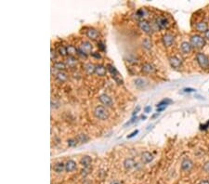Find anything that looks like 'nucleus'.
Instances as JSON below:
<instances>
[{"instance_id":"3c124183","label":"nucleus","mask_w":209,"mask_h":184,"mask_svg":"<svg viewBox=\"0 0 209 184\" xmlns=\"http://www.w3.org/2000/svg\"><path fill=\"white\" fill-rule=\"evenodd\" d=\"M195 98H197V99H205V98L204 97H201V96H195Z\"/></svg>"},{"instance_id":"bb28decb","label":"nucleus","mask_w":209,"mask_h":184,"mask_svg":"<svg viewBox=\"0 0 209 184\" xmlns=\"http://www.w3.org/2000/svg\"><path fill=\"white\" fill-rule=\"evenodd\" d=\"M66 65L69 67H74L77 64V59H75V57H69L66 60Z\"/></svg>"},{"instance_id":"f8f14e48","label":"nucleus","mask_w":209,"mask_h":184,"mask_svg":"<svg viewBox=\"0 0 209 184\" xmlns=\"http://www.w3.org/2000/svg\"><path fill=\"white\" fill-rule=\"evenodd\" d=\"M123 165L126 170H131L136 166V162L133 158H126L124 160Z\"/></svg>"},{"instance_id":"8fccbe9b","label":"nucleus","mask_w":209,"mask_h":184,"mask_svg":"<svg viewBox=\"0 0 209 184\" xmlns=\"http://www.w3.org/2000/svg\"><path fill=\"white\" fill-rule=\"evenodd\" d=\"M111 184H121L120 182H118V181H116V180H114V181H112L111 182Z\"/></svg>"},{"instance_id":"f03ea898","label":"nucleus","mask_w":209,"mask_h":184,"mask_svg":"<svg viewBox=\"0 0 209 184\" xmlns=\"http://www.w3.org/2000/svg\"><path fill=\"white\" fill-rule=\"evenodd\" d=\"M94 116L99 120H106L109 117V112L102 105H99L94 109Z\"/></svg>"},{"instance_id":"0eeeda50","label":"nucleus","mask_w":209,"mask_h":184,"mask_svg":"<svg viewBox=\"0 0 209 184\" xmlns=\"http://www.w3.org/2000/svg\"><path fill=\"white\" fill-rule=\"evenodd\" d=\"M162 41H163L164 46H166V48H168V47H171V46L173 45V43L175 41V37L171 34H166L164 36H163Z\"/></svg>"},{"instance_id":"20e7f679","label":"nucleus","mask_w":209,"mask_h":184,"mask_svg":"<svg viewBox=\"0 0 209 184\" xmlns=\"http://www.w3.org/2000/svg\"><path fill=\"white\" fill-rule=\"evenodd\" d=\"M107 67H108L107 70L111 73V74H112V76H113V78L115 80V82L117 83V84H119V85H122V84H123V79H122V77H121L120 74L118 73V71L116 70V68H115L113 65H112V64H108Z\"/></svg>"},{"instance_id":"e433bc0d","label":"nucleus","mask_w":209,"mask_h":184,"mask_svg":"<svg viewBox=\"0 0 209 184\" xmlns=\"http://www.w3.org/2000/svg\"><path fill=\"white\" fill-rule=\"evenodd\" d=\"M209 127V120L205 123V125H201V127H200V128L202 129V130H205V129H207V127Z\"/></svg>"},{"instance_id":"f704fd0d","label":"nucleus","mask_w":209,"mask_h":184,"mask_svg":"<svg viewBox=\"0 0 209 184\" xmlns=\"http://www.w3.org/2000/svg\"><path fill=\"white\" fill-rule=\"evenodd\" d=\"M50 58H51V60L53 61L54 60L56 59V50L55 49H51V50H50Z\"/></svg>"},{"instance_id":"c85d7f7f","label":"nucleus","mask_w":209,"mask_h":184,"mask_svg":"<svg viewBox=\"0 0 209 184\" xmlns=\"http://www.w3.org/2000/svg\"><path fill=\"white\" fill-rule=\"evenodd\" d=\"M57 51L61 57H65V56L68 55L67 54V49H66V47H64V46H60V47L57 49Z\"/></svg>"},{"instance_id":"423d86ee","label":"nucleus","mask_w":209,"mask_h":184,"mask_svg":"<svg viewBox=\"0 0 209 184\" xmlns=\"http://www.w3.org/2000/svg\"><path fill=\"white\" fill-rule=\"evenodd\" d=\"M155 24H156L158 30H162V29L168 28L169 22H168V20L166 17H159L155 21Z\"/></svg>"},{"instance_id":"f257e3e1","label":"nucleus","mask_w":209,"mask_h":184,"mask_svg":"<svg viewBox=\"0 0 209 184\" xmlns=\"http://www.w3.org/2000/svg\"><path fill=\"white\" fill-rule=\"evenodd\" d=\"M190 44L191 45V47L194 49H202L205 45V39L203 36H201L199 35H193L191 37Z\"/></svg>"},{"instance_id":"37998d69","label":"nucleus","mask_w":209,"mask_h":184,"mask_svg":"<svg viewBox=\"0 0 209 184\" xmlns=\"http://www.w3.org/2000/svg\"><path fill=\"white\" fill-rule=\"evenodd\" d=\"M91 55L93 56V57H95V58H97V59H100L102 58V56H100L99 53H97V52H93V53H91Z\"/></svg>"},{"instance_id":"4c0bfd02","label":"nucleus","mask_w":209,"mask_h":184,"mask_svg":"<svg viewBox=\"0 0 209 184\" xmlns=\"http://www.w3.org/2000/svg\"><path fill=\"white\" fill-rule=\"evenodd\" d=\"M203 169L205 171V172H207V173H209V162H206L205 165H204V167H203Z\"/></svg>"},{"instance_id":"a211bd4d","label":"nucleus","mask_w":209,"mask_h":184,"mask_svg":"<svg viewBox=\"0 0 209 184\" xmlns=\"http://www.w3.org/2000/svg\"><path fill=\"white\" fill-rule=\"evenodd\" d=\"M141 71L145 74H152L155 72V67L151 63H144L142 65Z\"/></svg>"},{"instance_id":"7c9ffc66","label":"nucleus","mask_w":209,"mask_h":184,"mask_svg":"<svg viewBox=\"0 0 209 184\" xmlns=\"http://www.w3.org/2000/svg\"><path fill=\"white\" fill-rule=\"evenodd\" d=\"M173 102L172 99H162V101L157 104V106H167L169 104H171Z\"/></svg>"},{"instance_id":"c9c22d12","label":"nucleus","mask_w":209,"mask_h":184,"mask_svg":"<svg viewBox=\"0 0 209 184\" xmlns=\"http://www.w3.org/2000/svg\"><path fill=\"white\" fill-rule=\"evenodd\" d=\"M98 48H99L100 50H102V51H104V50H105V46H104V44H103L102 42H99Z\"/></svg>"},{"instance_id":"9d476101","label":"nucleus","mask_w":209,"mask_h":184,"mask_svg":"<svg viewBox=\"0 0 209 184\" xmlns=\"http://www.w3.org/2000/svg\"><path fill=\"white\" fill-rule=\"evenodd\" d=\"M169 63L171 65V67L175 68V69H180L181 67L182 61L180 58H177V56H172L169 58Z\"/></svg>"},{"instance_id":"a878e982","label":"nucleus","mask_w":209,"mask_h":184,"mask_svg":"<svg viewBox=\"0 0 209 184\" xmlns=\"http://www.w3.org/2000/svg\"><path fill=\"white\" fill-rule=\"evenodd\" d=\"M56 78H57V80H59L60 82L63 83V82L67 81L68 75H67V74H65L64 72H58L57 74H56Z\"/></svg>"},{"instance_id":"49530a36","label":"nucleus","mask_w":209,"mask_h":184,"mask_svg":"<svg viewBox=\"0 0 209 184\" xmlns=\"http://www.w3.org/2000/svg\"><path fill=\"white\" fill-rule=\"evenodd\" d=\"M205 37L206 38L207 40H209V29L206 31V32L205 33Z\"/></svg>"},{"instance_id":"ea45409f","label":"nucleus","mask_w":209,"mask_h":184,"mask_svg":"<svg viewBox=\"0 0 209 184\" xmlns=\"http://www.w3.org/2000/svg\"><path fill=\"white\" fill-rule=\"evenodd\" d=\"M138 133V130H135V131H133V132L131 133L130 135H128V136H127V139H131V138L135 137Z\"/></svg>"},{"instance_id":"c756f323","label":"nucleus","mask_w":209,"mask_h":184,"mask_svg":"<svg viewBox=\"0 0 209 184\" xmlns=\"http://www.w3.org/2000/svg\"><path fill=\"white\" fill-rule=\"evenodd\" d=\"M142 46L146 49H152V41L149 39V38H144L142 41Z\"/></svg>"},{"instance_id":"603ef678","label":"nucleus","mask_w":209,"mask_h":184,"mask_svg":"<svg viewBox=\"0 0 209 184\" xmlns=\"http://www.w3.org/2000/svg\"><path fill=\"white\" fill-rule=\"evenodd\" d=\"M146 116H141V119H146Z\"/></svg>"},{"instance_id":"79ce46f5","label":"nucleus","mask_w":209,"mask_h":184,"mask_svg":"<svg viewBox=\"0 0 209 184\" xmlns=\"http://www.w3.org/2000/svg\"><path fill=\"white\" fill-rule=\"evenodd\" d=\"M183 91L184 92H194L195 89L194 88H186L183 89Z\"/></svg>"},{"instance_id":"6e6552de","label":"nucleus","mask_w":209,"mask_h":184,"mask_svg":"<svg viewBox=\"0 0 209 184\" xmlns=\"http://www.w3.org/2000/svg\"><path fill=\"white\" fill-rule=\"evenodd\" d=\"M92 45H91V43L90 42H88V41H84V42H82L81 43V45L79 46V49L81 50V51H83L84 53H86V54H91V51H92Z\"/></svg>"},{"instance_id":"aec40b11","label":"nucleus","mask_w":209,"mask_h":184,"mask_svg":"<svg viewBox=\"0 0 209 184\" xmlns=\"http://www.w3.org/2000/svg\"><path fill=\"white\" fill-rule=\"evenodd\" d=\"M191 49H192V47H191V45L189 42L184 41L180 45V49H181L182 53H184V54H189V53L191 51Z\"/></svg>"},{"instance_id":"a19ab883","label":"nucleus","mask_w":209,"mask_h":184,"mask_svg":"<svg viewBox=\"0 0 209 184\" xmlns=\"http://www.w3.org/2000/svg\"><path fill=\"white\" fill-rule=\"evenodd\" d=\"M166 108V106H157V113H160L162 111H164Z\"/></svg>"},{"instance_id":"ddd939ff","label":"nucleus","mask_w":209,"mask_h":184,"mask_svg":"<svg viewBox=\"0 0 209 184\" xmlns=\"http://www.w3.org/2000/svg\"><path fill=\"white\" fill-rule=\"evenodd\" d=\"M87 36L91 40H97L98 38L99 37V32L96 29L90 28V29H88L87 31Z\"/></svg>"},{"instance_id":"393cba45","label":"nucleus","mask_w":209,"mask_h":184,"mask_svg":"<svg viewBox=\"0 0 209 184\" xmlns=\"http://www.w3.org/2000/svg\"><path fill=\"white\" fill-rule=\"evenodd\" d=\"M53 67L57 69V70H59L60 72H63L65 69L67 68V65L65 63H61V61H57V63H54Z\"/></svg>"},{"instance_id":"58836bf2","label":"nucleus","mask_w":209,"mask_h":184,"mask_svg":"<svg viewBox=\"0 0 209 184\" xmlns=\"http://www.w3.org/2000/svg\"><path fill=\"white\" fill-rule=\"evenodd\" d=\"M89 168H84V169L82 170V176H84V177H86V176L89 173Z\"/></svg>"},{"instance_id":"9b49d317","label":"nucleus","mask_w":209,"mask_h":184,"mask_svg":"<svg viewBox=\"0 0 209 184\" xmlns=\"http://www.w3.org/2000/svg\"><path fill=\"white\" fill-rule=\"evenodd\" d=\"M192 166H193V163H192V161L190 160V159L186 158V159H184L182 162H181V169L183 171H186V172L191 171Z\"/></svg>"},{"instance_id":"a18cd8bd","label":"nucleus","mask_w":209,"mask_h":184,"mask_svg":"<svg viewBox=\"0 0 209 184\" xmlns=\"http://www.w3.org/2000/svg\"><path fill=\"white\" fill-rule=\"evenodd\" d=\"M139 110H141V107L138 106V107H137V109H135V110H134V112H133V116H135V114H136Z\"/></svg>"},{"instance_id":"412c9836","label":"nucleus","mask_w":209,"mask_h":184,"mask_svg":"<svg viewBox=\"0 0 209 184\" xmlns=\"http://www.w3.org/2000/svg\"><path fill=\"white\" fill-rule=\"evenodd\" d=\"M67 49V54L69 55V57H74L77 55V52H78V49H77L74 46L70 45L68 47H66Z\"/></svg>"},{"instance_id":"2f4dec72","label":"nucleus","mask_w":209,"mask_h":184,"mask_svg":"<svg viewBox=\"0 0 209 184\" xmlns=\"http://www.w3.org/2000/svg\"><path fill=\"white\" fill-rule=\"evenodd\" d=\"M136 15L138 16V19H141V21H142V19H143V17H144V15H145V11H144V10H138L136 12Z\"/></svg>"},{"instance_id":"6ab92c4d","label":"nucleus","mask_w":209,"mask_h":184,"mask_svg":"<svg viewBox=\"0 0 209 184\" xmlns=\"http://www.w3.org/2000/svg\"><path fill=\"white\" fill-rule=\"evenodd\" d=\"M76 163L74 160H68L65 164V170L67 172H73L76 169Z\"/></svg>"},{"instance_id":"f3484780","label":"nucleus","mask_w":209,"mask_h":184,"mask_svg":"<svg viewBox=\"0 0 209 184\" xmlns=\"http://www.w3.org/2000/svg\"><path fill=\"white\" fill-rule=\"evenodd\" d=\"M195 29L200 33H205L206 31L208 30V25L205 21H199L195 25Z\"/></svg>"},{"instance_id":"7ed1b4c3","label":"nucleus","mask_w":209,"mask_h":184,"mask_svg":"<svg viewBox=\"0 0 209 184\" xmlns=\"http://www.w3.org/2000/svg\"><path fill=\"white\" fill-rule=\"evenodd\" d=\"M196 60L201 68H203V69L209 68V59L205 54H204V53L198 52L196 54Z\"/></svg>"},{"instance_id":"b1692460","label":"nucleus","mask_w":209,"mask_h":184,"mask_svg":"<svg viewBox=\"0 0 209 184\" xmlns=\"http://www.w3.org/2000/svg\"><path fill=\"white\" fill-rule=\"evenodd\" d=\"M134 84H135V86L138 88H145L146 86H147V83L144 79H142V78H137V79H135V81H134Z\"/></svg>"},{"instance_id":"473e14b6","label":"nucleus","mask_w":209,"mask_h":184,"mask_svg":"<svg viewBox=\"0 0 209 184\" xmlns=\"http://www.w3.org/2000/svg\"><path fill=\"white\" fill-rule=\"evenodd\" d=\"M77 143V140L76 139H70L68 141V145H69V147H74L75 146Z\"/></svg>"},{"instance_id":"39448f33","label":"nucleus","mask_w":209,"mask_h":184,"mask_svg":"<svg viewBox=\"0 0 209 184\" xmlns=\"http://www.w3.org/2000/svg\"><path fill=\"white\" fill-rule=\"evenodd\" d=\"M138 27L142 31V32H144L147 35H152V28L151 24L145 20L138 21Z\"/></svg>"},{"instance_id":"72a5a7b5","label":"nucleus","mask_w":209,"mask_h":184,"mask_svg":"<svg viewBox=\"0 0 209 184\" xmlns=\"http://www.w3.org/2000/svg\"><path fill=\"white\" fill-rule=\"evenodd\" d=\"M136 120H137V116H133L132 118H131L127 123H126V124H125V126H124V127H127V126H130V125H132L133 124V123L134 122H136Z\"/></svg>"},{"instance_id":"c03bdc74","label":"nucleus","mask_w":209,"mask_h":184,"mask_svg":"<svg viewBox=\"0 0 209 184\" xmlns=\"http://www.w3.org/2000/svg\"><path fill=\"white\" fill-rule=\"evenodd\" d=\"M151 110H152L151 106H146L145 108H144V112H145V113H150Z\"/></svg>"},{"instance_id":"cd10ccee","label":"nucleus","mask_w":209,"mask_h":184,"mask_svg":"<svg viewBox=\"0 0 209 184\" xmlns=\"http://www.w3.org/2000/svg\"><path fill=\"white\" fill-rule=\"evenodd\" d=\"M77 140V142H80V143H87L88 141V138L87 137V135L85 134H80L77 136V138H75Z\"/></svg>"},{"instance_id":"dca6fc26","label":"nucleus","mask_w":209,"mask_h":184,"mask_svg":"<svg viewBox=\"0 0 209 184\" xmlns=\"http://www.w3.org/2000/svg\"><path fill=\"white\" fill-rule=\"evenodd\" d=\"M107 73V69L105 66H103L102 64H97L96 65V69H95V74L99 76H104L106 75Z\"/></svg>"},{"instance_id":"4468645a","label":"nucleus","mask_w":209,"mask_h":184,"mask_svg":"<svg viewBox=\"0 0 209 184\" xmlns=\"http://www.w3.org/2000/svg\"><path fill=\"white\" fill-rule=\"evenodd\" d=\"M153 160V155L152 153L150 152H143L141 155V161L144 164H149Z\"/></svg>"},{"instance_id":"de8ad7c7","label":"nucleus","mask_w":209,"mask_h":184,"mask_svg":"<svg viewBox=\"0 0 209 184\" xmlns=\"http://www.w3.org/2000/svg\"><path fill=\"white\" fill-rule=\"evenodd\" d=\"M200 184H209V181L208 180H202L200 182Z\"/></svg>"},{"instance_id":"09e8293b","label":"nucleus","mask_w":209,"mask_h":184,"mask_svg":"<svg viewBox=\"0 0 209 184\" xmlns=\"http://www.w3.org/2000/svg\"><path fill=\"white\" fill-rule=\"evenodd\" d=\"M159 116V113H156L155 114H153V116H152V118H155V117H156V116Z\"/></svg>"},{"instance_id":"5701e85b","label":"nucleus","mask_w":209,"mask_h":184,"mask_svg":"<svg viewBox=\"0 0 209 184\" xmlns=\"http://www.w3.org/2000/svg\"><path fill=\"white\" fill-rule=\"evenodd\" d=\"M54 171L56 173H61L65 170V164H63V162H59V163H56L54 165Z\"/></svg>"},{"instance_id":"1a4fd4ad","label":"nucleus","mask_w":209,"mask_h":184,"mask_svg":"<svg viewBox=\"0 0 209 184\" xmlns=\"http://www.w3.org/2000/svg\"><path fill=\"white\" fill-rule=\"evenodd\" d=\"M99 102H102L103 105H105L106 107H112L113 106V99L110 96H108L107 94H102L100 95L99 98Z\"/></svg>"},{"instance_id":"2eb2a0df","label":"nucleus","mask_w":209,"mask_h":184,"mask_svg":"<svg viewBox=\"0 0 209 184\" xmlns=\"http://www.w3.org/2000/svg\"><path fill=\"white\" fill-rule=\"evenodd\" d=\"M92 163V159L88 155H84L80 159V164L84 166V168H89Z\"/></svg>"},{"instance_id":"4be33fe9","label":"nucleus","mask_w":209,"mask_h":184,"mask_svg":"<svg viewBox=\"0 0 209 184\" xmlns=\"http://www.w3.org/2000/svg\"><path fill=\"white\" fill-rule=\"evenodd\" d=\"M84 68H85V71L87 72V74H95L96 65H94L93 63H87V64H85Z\"/></svg>"}]
</instances>
